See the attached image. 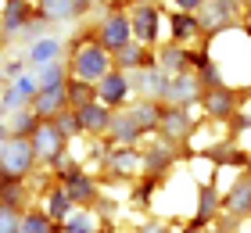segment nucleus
<instances>
[{"label": "nucleus", "instance_id": "obj_1", "mask_svg": "<svg viewBox=\"0 0 251 233\" xmlns=\"http://www.w3.org/2000/svg\"><path fill=\"white\" fill-rule=\"evenodd\" d=\"M36 161V151H32V140H22V136H11L4 147H0V176L7 180H22L25 172L32 169Z\"/></svg>", "mask_w": 251, "mask_h": 233}, {"label": "nucleus", "instance_id": "obj_2", "mask_svg": "<svg viewBox=\"0 0 251 233\" xmlns=\"http://www.w3.org/2000/svg\"><path fill=\"white\" fill-rule=\"evenodd\" d=\"M72 72H75V79H83V83H100V79L111 72V54L100 43H86L83 51L72 57Z\"/></svg>", "mask_w": 251, "mask_h": 233}, {"label": "nucleus", "instance_id": "obj_3", "mask_svg": "<svg viewBox=\"0 0 251 233\" xmlns=\"http://www.w3.org/2000/svg\"><path fill=\"white\" fill-rule=\"evenodd\" d=\"M100 36H97V43L104 47L108 54H119L126 43L133 40V26H129V15H126V11H111V15L100 22Z\"/></svg>", "mask_w": 251, "mask_h": 233}, {"label": "nucleus", "instance_id": "obj_4", "mask_svg": "<svg viewBox=\"0 0 251 233\" xmlns=\"http://www.w3.org/2000/svg\"><path fill=\"white\" fill-rule=\"evenodd\" d=\"M29 140H32V151H36L40 161H58L65 155V136L54 129V122H40Z\"/></svg>", "mask_w": 251, "mask_h": 233}, {"label": "nucleus", "instance_id": "obj_5", "mask_svg": "<svg viewBox=\"0 0 251 233\" xmlns=\"http://www.w3.org/2000/svg\"><path fill=\"white\" fill-rule=\"evenodd\" d=\"M129 90H133L129 76H126V72H119V68H111V72H108V76L97 83V101L104 104V108H119V104H126Z\"/></svg>", "mask_w": 251, "mask_h": 233}, {"label": "nucleus", "instance_id": "obj_6", "mask_svg": "<svg viewBox=\"0 0 251 233\" xmlns=\"http://www.w3.org/2000/svg\"><path fill=\"white\" fill-rule=\"evenodd\" d=\"M129 26H133V36H136V43H144V47H151L154 40H158V7H151V4H140L129 15Z\"/></svg>", "mask_w": 251, "mask_h": 233}, {"label": "nucleus", "instance_id": "obj_7", "mask_svg": "<svg viewBox=\"0 0 251 233\" xmlns=\"http://www.w3.org/2000/svg\"><path fill=\"white\" fill-rule=\"evenodd\" d=\"M61 190L72 197V205H86L90 197L97 194V186H94V180H90V176H83L79 169L68 165V169L61 172Z\"/></svg>", "mask_w": 251, "mask_h": 233}, {"label": "nucleus", "instance_id": "obj_8", "mask_svg": "<svg viewBox=\"0 0 251 233\" xmlns=\"http://www.w3.org/2000/svg\"><path fill=\"white\" fill-rule=\"evenodd\" d=\"M201 83L190 76H169V86H165V101H173V108H187L201 97Z\"/></svg>", "mask_w": 251, "mask_h": 233}, {"label": "nucleus", "instance_id": "obj_9", "mask_svg": "<svg viewBox=\"0 0 251 233\" xmlns=\"http://www.w3.org/2000/svg\"><path fill=\"white\" fill-rule=\"evenodd\" d=\"M65 86H68V83H65ZM65 86H61V90H40L36 97H32V115H36V119H43V122H50L54 115H61V111L68 108Z\"/></svg>", "mask_w": 251, "mask_h": 233}, {"label": "nucleus", "instance_id": "obj_10", "mask_svg": "<svg viewBox=\"0 0 251 233\" xmlns=\"http://www.w3.org/2000/svg\"><path fill=\"white\" fill-rule=\"evenodd\" d=\"M75 115H79V129H83V133H108V126H111V111L100 101L83 104Z\"/></svg>", "mask_w": 251, "mask_h": 233}, {"label": "nucleus", "instance_id": "obj_11", "mask_svg": "<svg viewBox=\"0 0 251 233\" xmlns=\"http://www.w3.org/2000/svg\"><path fill=\"white\" fill-rule=\"evenodd\" d=\"M158 129L169 136V144H179V140H183V136L194 129V122H190L187 108H169V111H162V122H158Z\"/></svg>", "mask_w": 251, "mask_h": 233}, {"label": "nucleus", "instance_id": "obj_12", "mask_svg": "<svg viewBox=\"0 0 251 233\" xmlns=\"http://www.w3.org/2000/svg\"><path fill=\"white\" fill-rule=\"evenodd\" d=\"M198 11H201V18H198V26H201V29H219L223 22H230V18H233L237 4H233V0H208V4H201Z\"/></svg>", "mask_w": 251, "mask_h": 233}, {"label": "nucleus", "instance_id": "obj_13", "mask_svg": "<svg viewBox=\"0 0 251 233\" xmlns=\"http://www.w3.org/2000/svg\"><path fill=\"white\" fill-rule=\"evenodd\" d=\"M40 93V86H36V76H18V83L11 86L4 97H0V104H4V108H15V111H22L25 108V104L32 101Z\"/></svg>", "mask_w": 251, "mask_h": 233}, {"label": "nucleus", "instance_id": "obj_14", "mask_svg": "<svg viewBox=\"0 0 251 233\" xmlns=\"http://www.w3.org/2000/svg\"><path fill=\"white\" fill-rule=\"evenodd\" d=\"M201 101H204V111H208L212 119H230V115H233V104H237L233 90H226V86H215V90H208Z\"/></svg>", "mask_w": 251, "mask_h": 233}, {"label": "nucleus", "instance_id": "obj_15", "mask_svg": "<svg viewBox=\"0 0 251 233\" xmlns=\"http://www.w3.org/2000/svg\"><path fill=\"white\" fill-rule=\"evenodd\" d=\"M136 86H140V93L147 101L151 97H165V86H169V76L162 72V68H154V65H147L140 68V76H136Z\"/></svg>", "mask_w": 251, "mask_h": 233}, {"label": "nucleus", "instance_id": "obj_16", "mask_svg": "<svg viewBox=\"0 0 251 233\" xmlns=\"http://www.w3.org/2000/svg\"><path fill=\"white\" fill-rule=\"evenodd\" d=\"M29 15H32V7L25 4V0H7V7H4V22H0L4 36H11V32H22V29L29 26Z\"/></svg>", "mask_w": 251, "mask_h": 233}, {"label": "nucleus", "instance_id": "obj_17", "mask_svg": "<svg viewBox=\"0 0 251 233\" xmlns=\"http://www.w3.org/2000/svg\"><path fill=\"white\" fill-rule=\"evenodd\" d=\"M223 205H226V212H230L233 219L248 215V212H251V176L237 180V183H233V190H230V197H226Z\"/></svg>", "mask_w": 251, "mask_h": 233}, {"label": "nucleus", "instance_id": "obj_18", "mask_svg": "<svg viewBox=\"0 0 251 233\" xmlns=\"http://www.w3.org/2000/svg\"><path fill=\"white\" fill-rule=\"evenodd\" d=\"M115 65H119V72H126V68H136V72H140V68L154 65V61H151V57H147V47H144V43L129 40V43H126L122 51L115 54Z\"/></svg>", "mask_w": 251, "mask_h": 233}, {"label": "nucleus", "instance_id": "obj_19", "mask_svg": "<svg viewBox=\"0 0 251 233\" xmlns=\"http://www.w3.org/2000/svg\"><path fill=\"white\" fill-rule=\"evenodd\" d=\"M129 115H133V122L140 126V133H151V129H158V122H162V108H158L154 101H140L136 108H129Z\"/></svg>", "mask_w": 251, "mask_h": 233}, {"label": "nucleus", "instance_id": "obj_20", "mask_svg": "<svg viewBox=\"0 0 251 233\" xmlns=\"http://www.w3.org/2000/svg\"><path fill=\"white\" fill-rule=\"evenodd\" d=\"M108 133L119 140V144H133V140H140V126L133 122V115L126 111V115H111V126H108Z\"/></svg>", "mask_w": 251, "mask_h": 233}, {"label": "nucleus", "instance_id": "obj_21", "mask_svg": "<svg viewBox=\"0 0 251 233\" xmlns=\"http://www.w3.org/2000/svg\"><path fill=\"white\" fill-rule=\"evenodd\" d=\"M32 76H36V86H40V90H61V86L68 83V79H65V65H61V61L40 65Z\"/></svg>", "mask_w": 251, "mask_h": 233}, {"label": "nucleus", "instance_id": "obj_22", "mask_svg": "<svg viewBox=\"0 0 251 233\" xmlns=\"http://www.w3.org/2000/svg\"><path fill=\"white\" fill-rule=\"evenodd\" d=\"M144 169L151 172V176H158V172H165L169 165H173V147L169 144H158V147H151V151H144Z\"/></svg>", "mask_w": 251, "mask_h": 233}, {"label": "nucleus", "instance_id": "obj_23", "mask_svg": "<svg viewBox=\"0 0 251 233\" xmlns=\"http://www.w3.org/2000/svg\"><path fill=\"white\" fill-rule=\"evenodd\" d=\"M65 97H68V108L79 111L83 104L97 101V86H94V83H83V79H75V83H68V86H65Z\"/></svg>", "mask_w": 251, "mask_h": 233}, {"label": "nucleus", "instance_id": "obj_24", "mask_svg": "<svg viewBox=\"0 0 251 233\" xmlns=\"http://www.w3.org/2000/svg\"><path fill=\"white\" fill-rule=\"evenodd\" d=\"M215 208H219V194H215V186L204 183L201 186V197H198V219H194V226H208Z\"/></svg>", "mask_w": 251, "mask_h": 233}, {"label": "nucleus", "instance_id": "obj_25", "mask_svg": "<svg viewBox=\"0 0 251 233\" xmlns=\"http://www.w3.org/2000/svg\"><path fill=\"white\" fill-rule=\"evenodd\" d=\"M58 54H61V43H58V40H36V43L29 47V61H32V68L58 61Z\"/></svg>", "mask_w": 251, "mask_h": 233}, {"label": "nucleus", "instance_id": "obj_26", "mask_svg": "<svg viewBox=\"0 0 251 233\" xmlns=\"http://www.w3.org/2000/svg\"><path fill=\"white\" fill-rule=\"evenodd\" d=\"M187 61H190V54H187V51H183L179 43H169L165 51H162V68H165L169 76H183Z\"/></svg>", "mask_w": 251, "mask_h": 233}, {"label": "nucleus", "instance_id": "obj_27", "mask_svg": "<svg viewBox=\"0 0 251 233\" xmlns=\"http://www.w3.org/2000/svg\"><path fill=\"white\" fill-rule=\"evenodd\" d=\"M47 215L54 219V223H65V219L72 215V197H68L61 186H54L50 197H47Z\"/></svg>", "mask_w": 251, "mask_h": 233}, {"label": "nucleus", "instance_id": "obj_28", "mask_svg": "<svg viewBox=\"0 0 251 233\" xmlns=\"http://www.w3.org/2000/svg\"><path fill=\"white\" fill-rule=\"evenodd\" d=\"M198 32H201V26H198V18H194V15H176L173 18V43L183 47L187 40L198 36Z\"/></svg>", "mask_w": 251, "mask_h": 233}, {"label": "nucleus", "instance_id": "obj_29", "mask_svg": "<svg viewBox=\"0 0 251 233\" xmlns=\"http://www.w3.org/2000/svg\"><path fill=\"white\" fill-rule=\"evenodd\" d=\"M18 233H54V219L47 212H25L18 223Z\"/></svg>", "mask_w": 251, "mask_h": 233}, {"label": "nucleus", "instance_id": "obj_30", "mask_svg": "<svg viewBox=\"0 0 251 233\" xmlns=\"http://www.w3.org/2000/svg\"><path fill=\"white\" fill-rule=\"evenodd\" d=\"M36 126H40V119H36L32 111H25V108H22V111H15V119H11V126H7V129H11V136L29 140L32 133H36Z\"/></svg>", "mask_w": 251, "mask_h": 233}, {"label": "nucleus", "instance_id": "obj_31", "mask_svg": "<svg viewBox=\"0 0 251 233\" xmlns=\"http://www.w3.org/2000/svg\"><path fill=\"white\" fill-rule=\"evenodd\" d=\"M83 7H86V0H50V4H43V15L47 18H72Z\"/></svg>", "mask_w": 251, "mask_h": 233}, {"label": "nucleus", "instance_id": "obj_32", "mask_svg": "<svg viewBox=\"0 0 251 233\" xmlns=\"http://www.w3.org/2000/svg\"><path fill=\"white\" fill-rule=\"evenodd\" d=\"M50 122H54V129H58L65 140H68V136H75V133H83V129H79V115H75L72 108H65L61 115H54Z\"/></svg>", "mask_w": 251, "mask_h": 233}, {"label": "nucleus", "instance_id": "obj_33", "mask_svg": "<svg viewBox=\"0 0 251 233\" xmlns=\"http://www.w3.org/2000/svg\"><path fill=\"white\" fill-rule=\"evenodd\" d=\"M136 165H144V158L140 155H133V151H115V155H111V169L115 172H126V169H136Z\"/></svg>", "mask_w": 251, "mask_h": 233}, {"label": "nucleus", "instance_id": "obj_34", "mask_svg": "<svg viewBox=\"0 0 251 233\" xmlns=\"http://www.w3.org/2000/svg\"><path fill=\"white\" fill-rule=\"evenodd\" d=\"M18 208H11V205H0V233H18Z\"/></svg>", "mask_w": 251, "mask_h": 233}, {"label": "nucleus", "instance_id": "obj_35", "mask_svg": "<svg viewBox=\"0 0 251 233\" xmlns=\"http://www.w3.org/2000/svg\"><path fill=\"white\" fill-rule=\"evenodd\" d=\"M65 230L68 233H94V215H68Z\"/></svg>", "mask_w": 251, "mask_h": 233}, {"label": "nucleus", "instance_id": "obj_36", "mask_svg": "<svg viewBox=\"0 0 251 233\" xmlns=\"http://www.w3.org/2000/svg\"><path fill=\"white\" fill-rule=\"evenodd\" d=\"M173 4H176V7H183L187 15H190V11H198V7L204 4V0H173Z\"/></svg>", "mask_w": 251, "mask_h": 233}, {"label": "nucleus", "instance_id": "obj_37", "mask_svg": "<svg viewBox=\"0 0 251 233\" xmlns=\"http://www.w3.org/2000/svg\"><path fill=\"white\" fill-rule=\"evenodd\" d=\"M4 72H7V76H22V61H11V65L4 68Z\"/></svg>", "mask_w": 251, "mask_h": 233}, {"label": "nucleus", "instance_id": "obj_38", "mask_svg": "<svg viewBox=\"0 0 251 233\" xmlns=\"http://www.w3.org/2000/svg\"><path fill=\"white\" fill-rule=\"evenodd\" d=\"M144 233H165V226H147Z\"/></svg>", "mask_w": 251, "mask_h": 233}, {"label": "nucleus", "instance_id": "obj_39", "mask_svg": "<svg viewBox=\"0 0 251 233\" xmlns=\"http://www.w3.org/2000/svg\"><path fill=\"white\" fill-rule=\"evenodd\" d=\"M233 4H251V0H233Z\"/></svg>", "mask_w": 251, "mask_h": 233}, {"label": "nucleus", "instance_id": "obj_40", "mask_svg": "<svg viewBox=\"0 0 251 233\" xmlns=\"http://www.w3.org/2000/svg\"><path fill=\"white\" fill-rule=\"evenodd\" d=\"M40 4H50V0H40Z\"/></svg>", "mask_w": 251, "mask_h": 233}]
</instances>
